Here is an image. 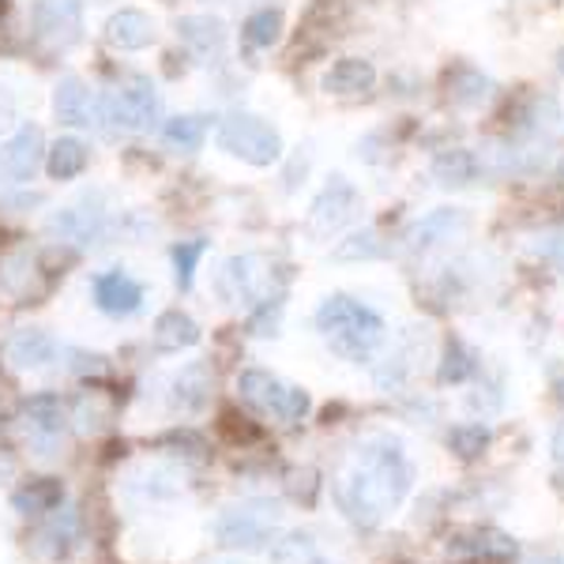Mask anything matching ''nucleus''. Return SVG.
<instances>
[{
	"instance_id": "obj_32",
	"label": "nucleus",
	"mask_w": 564,
	"mask_h": 564,
	"mask_svg": "<svg viewBox=\"0 0 564 564\" xmlns=\"http://www.w3.org/2000/svg\"><path fill=\"white\" fill-rule=\"evenodd\" d=\"M332 257L335 260H377V257H384V245H380L377 230H361V234H350L343 245H335Z\"/></svg>"
},
{
	"instance_id": "obj_34",
	"label": "nucleus",
	"mask_w": 564,
	"mask_h": 564,
	"mask_svg": "<svg viewBox=\"0 0 564 564\" xmlns=\"http://www.w3.org/2000/svg\"><path fill=\"white\" fill-rule=\"evenodd\" d=\"M539 257H542V260H550L553 268H561V271H564V230L550 234V238H542V241H539Z\"/></svg>"
},
{
	"instance_id": "obj_18",
	"label": "nucleus",
	"mask_w": 564,
	"mask_h": 564,
	"mask_svg": "<svg viewBox=\"0 0 564 564\" xmlns=\"http://www.w3.org/2000/svg\"><path fill=\"white\" fill-rule=\"evenodd\" d=\"M79 539V516H76V508H53L50 512V520L42 523V531H39V553L42 557H50V561H61V557H68V550L76 545Z\"/></svg>"
},
{
	"instance_id": "obj_9",
	"label": "nucleus",
	"mask_w": 564,
	"mask_h": 564,
	"mask_svg": "<svg viewBox=\"0 0 564 564\" xmlns=\"http://www.w3.org/2000/svg\"><path fill=\"white\" fill-rule=\"evenodd\" d=\"M358 212H361L358 188H354L347 177H332L321 188V196L313 199V207H308V230H313L316 238H332L343 226H350L354 218H358Z\"/></svg>"
},
{
	"instance_id": "obj_15",
	"label": "nucleus",
	"mask_w": 564,
	"mask_h": 564,
	"mask_svg": "<svg viewBox=\"0 0 564 564\" xmlns=\"http://www.w3.org/2000/svg\"><path fill=\"white\" fill-rule=\"evenodd\" d=\"M53 109L57 117L72 129H90V124H102V102L90 95V87L79 76H68L57 84V95H53Z\"/></svg>"
},
{
	"instance_id": "obj_10",
	"label": "nucleus",
	"mask_w": 564,
	"mask_h": 564,
	"mask_svg": "<svg viewBox=\"0 0 564 564\" xmlns=\"http://www.w3.org/2000/svg\"><path fill=\"white\" fill-rule=\"evenodd\" d=\"M268 260L260 252H241V257L226 260L223 275H218V290L234 305H260L268 302Z\"/></svg>"
},
{
	"instance_id": "obj_22",
	"label": "nucleus",
	"mask_w": 564,
	"mask_h": 564,
	"mask_svg": "<svg viewBox=\"0 0 564 564\" xmlns=\"http://www.w3.org/2000/svg\"><path fill=\"white\" fill-rule=\"evenodd\" d=\"M207 391H212V369H207L204 361H193V366H185L174 377V391H170V399H174L177 411L193 414V411H204Z\"/></svg>"
},
{
	"instance_id": "obj_27",
	"label": "nucleus",
	"mask_w": 564,
	"mask_h": 564,
	"mask_svg": "<svg viewBox=\"0 0 564 564\" xmlns=\"http://www.w3.org/2000/svg\"><path fill=\"white\" fill-rule=\"evenodd\" d=\"M207 140V121L196 113H181V117H170L166 124H162V143H166L170 151L177 154H193L204 148Z\"/></svg>"
},
{
	"instance_id": "obj_37",
	"label": "nucleus",
	"mask_w": 564,
	"mask_h": 564,
	"mask_svg": "<svg viewBox=\"0 0 564 564\" xmlns=\"http://www.w3.org/2000/svg\"><path fill=\"white\" fill-rule=\"evenodd\" d=\"M557 68H561V76H564V50L557 53Z\"/></svg>"
},
{
	"instance_id": "obj_21",
	"label": "nucleus",
	"mask_w": 564,
	"mask_h": 564,
	"mask_svg": "<svg viewBox=\"0 0 564 564\" xmlns=\"http://www.w3.org/2000/svg\"><path fill=\"white\" fill-rule=\"evenodd\" d=\"M199 343V324L181 308H170L154 321V350L162 354H181Z\"/></svg>"
},
{
	"instance_id": "obj_38",
	"label": "nucleus",
	"mask_w": 564,
	"mask_h": 564,
	"mask_svg": "<svg viewBox=\"0 0 564 564\" xmlns=\"http://www.w3.org/2000/svg\"><path fill=\"white\" fill-rule=\"evenodd\" d=\"M561 399H564V384H561Z\"/></svg>"
},
{
	"instance_id": "obj_8",
	"label": "nucleus",
	"mask_w": 564,
	"mask_h": 564,
	"mask_svg": "<svg viewBox=\"0 0 564 564\" xmlns=\"http://www.w3.org/2000/svg\"><path fill=\"white\" fill-rule=\"evenodd\" d=\"M109 230H113V218L102 204H90V196L45 218V234L72 245H98L109 238Z\"/></svg>"
},
{
	"instance_id": "obj_13",
	"label": "nucleus",
	"mask_w": 564,
	"mask_h": 564,
	"mask_svg": "<svg viewBox=\"0 0 564 564\" xmlns=\"http://www.w3.org/2000/svg\"><path fill=\"white\" fill-rule=\"evenodd\" d=\"M90 297H95V305L102 308L106 316H132L143 308V297H148V290H143L140 279H132L129 271L121 268H109L102 275H95L90 282Z\"/></svg>"
},
{
	"instance_id": "obj_3",
	"label": "nucleus",
	"mask_w": 564,
	"mask_h": 564,
	"mask_svg": "<svg viewBox=\"0 0 564 564\" xmlns=\"http://www.w3.org/2000/svg\"><path fill=\"white\" fill-rule=\"evenodd\" d=\"M279 527H282V508L275 500H245V505H234L218 516L215 539L226 550L257 553L268 542L279 539Z\"/></svg>"
},
{
	"instance_id": "obj_31",
	"label": "nucleus",
	"mask_w": 564,
	"mask_h": 564,
	"mask_svg": "<svg viewBox=\"0 0 564 564\" xmlns=\"http://www.w3.org/2000/svg\"><path fill=\"white\" fill-rule=\"evenodd\" d=\"M271 557H275V564H324L321 550H316V542L308 539V534H290V539H282L275 550H271Z\"/></svg>"
},
{
	"instance_id": "obj_5",
	"label": "nucleus",
	"mask_w": 564,
	"mask_h": 564,
	"mask_svg": "<svg viewBox=\"0 0 564 564\" xmlns=\"http://www.w3.org/2000/svg\"><path fill=\"white\" fill-rule=\"evenodd\" d=\"M238 391L252 411L271 414L286 425H297L308 414V406H313V399H308L305 388L282 384V380L271 377L268 369H245L238 377Z\"/></svg>"
},
{
	"instance_id": "obj_11",
	"label": "nucleus",
	"mask_w": 564,
	"mask_h": 564,
	"mask_svg": "<svg viewBox=\"0 0 564 564\" xmlns=\"http://www.w3.org/2000/svg\"><path fill=\"white\" fill-rule=\"evenodd\" d=\"M45 159V140L39 124H23L0 143V185H26L34 181Z\"/></svg>"
},
{
	"instance_id": "obj_29",
	"label": "nucleus",
	"mask_w": 564,
	"mask_h": 564,
	"mask_svg": "<svg viewBox=\"0 0 564 564\" xmlns=\"http://www.w3.org/2000/svg\"><path fill=\"white\" fill-rule=\"evenodd\" d=\"M478 369L475 354L463 347L459 339H448V347H444V361H441V384H463V380H470Z\"/></svg>"
},
{
	"instance_id": "obj_23",
	"label": "nucleus",
	"mask_w": 564,
	"mask_h": 564,
	"mask_svg": "<svg viewBox=\"0 0 564 564\" xmlns=\"http://www.w3.org/2000/svg\"><path fill=\"white\" fill-rule=\"evenodd\" d=\"M87 162H90V148L84 140H76V135H61V140L45 151V170H50L53 181L79 177L87 170Z\"/></svg>"
},
{
	"instance_id": "obj_35",
	"label": "nucleus",
	"mask_w": 564,
	"mask_h": 564,
	"mask_svg": "<svg viewBox=\"0 0 564 564\" xmlns=\"http://www.w3.org/2000/svg\"><path fill=\"white\" fill-rule=\"evenodd\" d=\"M15 109H20V98H15V90L0 84V132H4V129H12V121H15Z\"/></svg>"
},
{
	"instance_id": "obj_28",
	"label": "nucleus",
	"mask_w": 564,
	"mask_h": 564,
	"mask_svg": "<svg viewBox=\"0 0 564 564\" xmlns=\"http://www.w3.org/2000/svg\"><path fill=\"white\" fill-rule=\"evenodd\" d=\"M241 39L252 45V50H271L282 39V12L279 8H260L252 12L241 26Z\"/></svg>"
},
{
	"instance_id": "obj_20",
	"label": "nucleus",
	"mask_w": 564,
	"mask_h": 564,
	"mask_svg": "<svg viewBox=\"0 0 564 564\" xmlns=\"http://www.w3.org/2000/svg\"><path fill=\"white\" fill-rule=\"evenodd\" d=\"M377 84V68L366 57H343L335 61L332 72L324 76L327 95H366Z\"/></svg>"
},
{
	"instance_id": "obj_1",
	"label": "nucleus",
	"mask_w": 564,
	"mask_h": 564,
	"mask_svg": "<svg viewBox=\"0 0 564 564\" xmlns=\"http://www.w3.org/2000/svg\"><path fill=\"white\" fill-rule=\"evenodd\" d=\"M414 481L411 459H406L403 444L395 436H369L358 452L347 475L339 478L335 494H339L343 512L358 527H377L399 500L406 497Z\"/></svg>"
},
{
	"instance_id": "obj_4",
	"label": "nucleus",
	"mask_w": 564,
	"mask_h": 564,
	"mask_svg": "<svg viewBox=\"0 0 564 564\" xmlns=\"http://www.w3.org/2000/svg\"><path fill=\"white\" fill-rule=\"evenodd\" d=\"M218 151H226L230 159H241L249 166H275L282 159V135L275 124H268L257 113H230L223 124H218L215 135Z\"/></svg>"
},
{
	"instance_id": "obj_25",
	"label": "nucleus",
	"mask_w": 564,
	"mask_h": 564,
	"mask_svg": "<svg viewBox=\"0 0 564 564\" xmlns=\"http://www.w3.org/2000/svg\"><path fill=\"white\" fill-rule=\"evenodd\" d=\"M481 162L475 151L467 148H452V151H441L433 159V177L441 181V185L448 188H459V185H470V181L478 177Z\"/></svg>"
},
{
	"instance_id": "obj_33",
	"label": "nucleus",
	"mask_w": 564,
	"mask_h": 564,
	"mask_svg": "<svg viewBox=\"0 0 564 564\" xmlns=\"http://www.w3.org/2000/svg\"><path fill=\"white\" fill-rule=\"evenodd\" d=\"M207 257V241H181L174 245V268H177V286L188 290L196 279L199 260Z\"/></svg>"
},
{
	"instance_id": "obj_16",
	"label": "nucleus",
	"mask_w": 564,
	"mask_h": 564,
	"mask_svg": "<svg viewBox=\"0 0 564 564\" xmlns=\"http://www.w3.org/2000/svg\"><path fill=\"white\" fill-rule=\"evenodd\" d=\"M463 230H467V215H463L459 207H441V212L417 218L411 230H406V249H414V252L433 249V245L452 241Z\"/></svg>"
},
{
	"instance_id": "obj_14",
	"label": "nucleus",
	"mask_w": 564,
	"mask_h": 564,
	"mask_svg": "<svg viewBox=\"0 0 564 564\" xmlns=\"http://www.w3.org/2000/svg\"><path fill=\"white\" fill-rule=\"evenodd\" d=\"M102 39L109 50H117V53H140V50H148V45H154L159 26H154L151 15L140 12V8H121V12L109 15Z\"/></svg>"
},
{
	"instance_id": "obj_2",
	"label": "nucleus",
	"mask_w": 564,
	"mask_h": 564,
	"mask_svg": "<svg viewBox=\"0 0 564 564\" xmlns=\"http://www.w3.org/2000/svg\"><path fill=\"white\" fill-rule=\"evenodd\" d=\"M316 332H321V339L339 354V358L361 366V361H369L372 354L384 347L388 324H384V316L372 313L369 305L354 302L347 294H332L316 308Z\"/></svg>"
},
{
	"instance_id": "obj_24",
	"label": "nucleus",
	"mask_w": 564,
	"mask_h": 564,
	"mask_svg": "<svg viewBox=\"0 0 564 564\" xmlns=\"http://www.w3.org/2000/svg\"><path fill=\"white\" fill-rule=\"evenodd\" d=\"M448 98L467 109L486 106L489 98H494V79L481 76V72L470 65H459L456 72H448Z\"/></svg>"
},
{
	"instance_id": "obj_30",
	"label": "nucleus",
	"mask_w": 564,
	"mask_h": 564,
	"mask_svg": "<svg viewBox=\"0 0 564 564\" xmlns=\"http://www.w3.org/2000/svg\"><path fill=\"white\" fill-rule=\"evenodd\" d=\"M448 448L456 452L459 459H478L481 452L489 448V430L478 422H467V425H456L448 433Z\"/></svg>"
},
{
	"instance_id": "obj_19",
	"label": "nucleus",
	"mask_w": 564,
	"mask_h": 564,
	"mask_svg": "<svg viewBox=\"0 0 564 564\" xmlns=\"http://www.w3.org/2000/svg\"><path fill=\"white\" fill-rule=\"evenodd\" d=\"M177 39L199 57H215L226 50V23L218 15H185L177 20Z\"/></svg>"
},
{
	"instance_id": "obj_36",
	"label": "nucleus",
	"mask_w": 564,
	"mask_h": 564,
	"mask_svg": "<svg viewBox=\"0 0 564 564\" xmlns=\"http://www.w3.org/2000/svg\"><path fill=\"white\" fill-rule=\"evenodd\" d=\"M553 456H557V463H564V422L557 425V433H553Z\"/></svg>"
},
{
	"instance_id": "obj_7",
	"label": "nucleus",
	"mask_w": 564,
	"mask_h": 564,
	"mask_svg": "<svg viewBox=\"0 0 564 564\" xmlns=\"http://www.w3.org/2000/svg\"><path fill=\"white\" fill-rule=\"evenodd\" d=\"M65 425H68V417L57 395H34V399H26L20 411L23 441L31 444V452L42 459L61 452V444H65Z\"/></svg>"
},
{
	"instance_id": "obj_17",
	"label": "nucleus",
	"mask_w": 564,
	"mask_h": 564,
	"mask_svg": "<svg viewBox=\"0 0 564 564\" xmlns=\"http://www.w3.org/2000/svg\"><path fill=\"white\" fill-rule=\"evenodd\" d=\"M57 339L42 327H20V332L8 339V361L15 369H45L57 358Z\"/></svg>"
},
{
	"instance_id": "obj_26",
	"label": "nucleus",
	"mask_w": 564,
	"mask_h": 564,
	"mask_svg": "<svg viewBox=\"0 0 564 564\" xmlns=\"http://www.w3.org/2000/svg\"><path fill=\"white\" fill-rule=\"evenodd\" d=\"M61 500H65V486L57 478H39L12 494L15 512L23 516H50L53 508H61Z\"/></svg>"
},
{
	"instance_id": "obj_6",
	"label": "nucleus",
	"mask_w": 564,
	"mask_h": 564,
	"mask_svg": "<svg viewBox=\"0 0 564 564\" xmlns=\"http://www.w3.org/2000/svg\"><path fill=\"white\" fill-rule=\"evenodd\" d=\"M98 102H102V121L117 124V129H124V132H148L162 117L159 90H154L151 79H143V76H135L132 84L109 90V95H102Z\"/></svg>"
},
{
	"instance_id": "obj_12",
	"label": "nucleus",
	"mask_w": 564,
	"mask_h": 564,
	"mask_svg": "<svg viewBox=\"0 0 564 564\" xmlns=\"http://www.w3.org/2000/svg\"><path fill=\"white\" fill-rule=\"evenodd\" d=\"M34 34L50 45H76L84 39V0H34Z\"/></svg>"
}]
</instances>
